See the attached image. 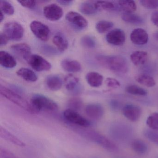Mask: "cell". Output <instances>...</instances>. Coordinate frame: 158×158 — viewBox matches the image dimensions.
I'll list each match as a JSON object with an SVG mask.
<instances>
[{"instance_id":"1","label":"cell","mask_w":158,"mask_h":158,"mask_svg":"<svg viewBox=\"0 0 158 158\" xmlns=\"http://www.w3.org/2000/svg\"><path fill=\"white\" fill-rule=\"evenodd\" d=\"M71 128L81 136L98 144L105 149L111 152L118 150L117 146L111 140L102 134L88 127H80L71 125Z\"/></svg>"},{"instance_id":"2","label":"cell","mask_w":158,"mask_h":158,"mask_svg":"<svg viewBox=\"0 0 158 158\" xmlns=\"http://www.w3.org/2000/svg\"><path fill=\"white\" fill-rule=\"evenodd\" d=\"M96 59L101 65L113 72L125 73L128 71V64L126 59L120 55H98Z\"/></svg>"},{"instance_id":"3","label":"cell","mask_w":158,"mask_h":158,"mask_svg":"<svg viewBox=\"0 0 158 158\" xmlns=\"http://www.w3.org/2000/svg\"><path fill=\"white\" fill-rule=\"evenodd\" d=\"M0 93L7 99L25 110L31 114H37L31 104V102H29L18 93L2 85L0 87Z\"/></svg>"},{"instance_id":"4","label":"cell","mask_w":158,"mask_h":158,"mask_svg":"<svg viewBox=\"0 0 158 158\" xmlns=\"http://www.w3.org/2000/svg\"><path fill=\"white\" fill-rule=\"evenodd\" d=\"M30 102L37 114L41 111L54 112L59 109L58 104L54 101L40 94L34 95Z\"/></svg>"},{"instance_id":"5","label":"cell","mask_w":158,"mask_h":158,"mask_svg":"<svg viewBox=\"0 0 158 158\" xmlns=\"http://www.w3.org/2000/svg\"><path fill=\"white\" fill-rule=\"evenodd\" d=\"M64 120L69 124L83 127H89L90 123L86 118L80 115L77 112L68 109L63 113Z\"/></svg>"},{"instance_id":"6","label":"cell","mask_w":158,"mask_h":158,"mask_svg":"<svg viewBox=\"0 0 158 158\" xmlns=\"http://www.w3.org/2000/svg\"><path fill=\"white\" fill-rule=\"evenodd\" d=\"M3 33L12 40H19L23 38L24 30L22 25L15 22H9L4 26Z\"/></svg>"},{"instance_id":"7","label":"cell","mask_w":158,"mask_h":158,"mask_svg":"<svg viewBox=\"0 0 158 158\" xmlns=\"http://www.w3.org/2000/svg\"><path fill=\"white\" fill-rule=\"evenodd\" d=\"M30 29L37 38L43 41L48 40L50 35V30L48 26L41 22L34 21L30 24Z\"/></svg>"},{"instance_id":"8","label":"cell","mask_w":158,"mask_h":158,"mask_svg":"<svg viewBox=\"0 0 158 158\" xmlns=\"http://www.w3.org/2000/svg\"><path fill=\"white\" fill-rule=\"evenodd\" d=\"M27 62L34 70L37 72L48 71L51 68V64L41 56L37 54L31 55Z\"/></svg>"},{"instance_id":"9","label":"cell","mask_w":158,"mask_h":158,"mask_svg":"<svg viewBox=\"0 0 158 158\" xmlns=\"http://www.w3.org/2000/svg\"><path fill=\"white\" fill-rule=\"evenodd\" d=\"M43 14L48 20L54 22L62 18L63 15V11L59 5L52 3L44 7Z\"/></svg>"},{"instance_id":"10","label":"cell","mask_w":158,"mask_h":158,"mask_svg":"<svg viewBox=\"0 0 158 158\" xmlns=\"http://www.w3.org/2000/svg\"><path fill=\"white\" fill-rule=\"evenodd\" d=\"M107 42L115 46H122L126 40L125 32L120 28H115L110 31L106 36Z\"/></svg>"},{"instance_id":"11","label":"cell","mask_w":158,"mask_h":158,"mask_svg":"<svg viewBox=\"0 0 158 158\" xmlns=\"http://www.w3.org/2000/svg\"><path fill=\"white\" fill-rule=\"evenodd\" d=\"M65 19L69 23L80 29L86 28L88 26L87 21L80 14L71 11L65 15Z\"/></svg>"},{"instance_id":"12","label":"cell","mask_w":158,"mask_h":158,"mask_svg":"<svg viewBox=\"0 0 158 158\" xmlns=\"http://www.w3.org/2000/svg\"><path fill=\"white\" fill-rule=\"evenodd\" d=\"M141 109L139 106L134 104H127L123 109L124 116L131 122L138 121L141 116Z\"/></svg>"},{"instance_id":"13","label":"cell","mask_w":158,"mask_h":158,"mask_svg":"<svg viewBox=\"0 0 158 158\" xmlns=\"http://www.w3.org/2000/svg\"><path fill=\"white\" fill-rule=\"evenodd\" d=\"M130 38L131 41L135 45L142 46L148 43V35L143 28H135L131 32Z\"/></svg>"},{"instance_id":"14","label":"cell","mask_w":158,"mask_h":158,"mask_svg":"<svg viewBox=\"0 0 158 158\" xmlns=\"http://www.w3.org/2000/svg\"><path fill=\"white\" fill-rule=\"evenodd\" d=\"M85 111L88 117L96 120L101 119L104 113L103 107L98 103H91L87 105Z\"/></svg>"},{"instance_id":"15","label":"cell","mask_w":158,"mask_h":158,"mask_svg":"<svg viewBox=\"0 0 158 158\" xmlns=\"http://www.w3.org/2000/svg\"><path fill=\"white\" fill-rule=\"evenodd\" d=\"M0 136L2 138L19 147H24L26 146L24 142L2 126H0Z\"/></svg>"},{"instance_id":"16","label":"cell","mask_w":158,"mask_h":158,"mask_svg":"<svg viewBox=\"0 0 158 158\" xmlns=\"http://www.w3.org/2000/svg\"><path fill=\"white\" fill-rule=\"evenodd\" d=\"M11 49L27 61L31 55V48L26 43H20L13 45L11 47Z\"/></svg>"},{"instance_id":"17","label":"cell","mask_w":158,"mask_h":158,"mask_svg":"<svg viewBox=\"0 0 158 158\" xmlns=\"http://www.w3.org/2000/svg\"><path fill=\"white\" fill-rule=\"evenodd\" d=\"M0 64L6 68H13L17 64V62L14 57L7 52H0Z\"/></svg>"},{"instance_id":"18","label":"cell","mask_w":158,"mask_h":158,"mask_svg":"<svg viewBox=\"0 0 158 158\" xmlns=\"http://www.w3.org/2000/svg\"><path fill=\"white\" fill-rule=\"evenodd\" d=\"M130 59L135 66L143 65L146 63L148 59V54L143 51H136L131 53Z\"/></svg>"},{"instance_id":"19","label":"cell","mask_w":158,"mask_h":158,"mask_svg":"<svg viewBox=\"0 0 158 158\" xmlns=\"http://www.w3.org/2000/svg\"><path fill=\"white\" fill-rule=\"evenodd\" d=\"M61 66L64 71L69 73H78L81 70L80 63L75 60H63L61 63Z\"/></svg>"},{"instance_id":"20","label":"cell","mask_w":158,"mask_h":158,"mask_svg":"<svg viewBox=\"0 0 158 158\" xmlns=\"http://www.w3.org/2000/svg\"><path fill=\"white\" fill-rule=\"evenodd\" d=\"M86 79L90 86L98 88L102 85L103 77L101 74L97 72H89L87 74Z\"/></svg>"},{"instance_id":"21","label":"cell","mask_w":158,"mask_h":158,"mask_svg":"<svg viewBox=\"0 0 158 158\" xmlns=\"http://www.w3.org/2000/svg\"><path fill=\"white\" fill-rule=\"evenodd\" d=\"M80 11L86 15L95 14L99 10L97 2H85L79 6Z\"/></svg>"},{"instance_id":"22","label":"cell","mask_w":158,"mask_h":158,"mask_svg":"<svg viewBox=\"0 0 158 158\" xmlns=\"http://www.w3.org/2000/svg\"><path fill=\"white\" fill-rule=\"evenodd\" d=\"M46 85L50 90L57 91L60 89L62 86L63 81L60 77L52 75L47 77Z\"/></svg>"},{"instance_id":"23","label":"cell","mask_w":158,"mask_h":158,"mask_svg":"<svg viewBox=\"0 0 158 158\" xmlns=\"http://www.w3.org/2000/svg\"><path fill=\"white\" fill-rule=\"evenodd\" d=\"M53 43L59 51L64 52L68 48L69 43L66 38L61 33H57L53 38Z\"/></svg>"},{"instance_id":"24","label":"cell","mask_w":158,"mask_h":158,"mask_svg":"<svg viewBox=\"0 0 158 158\" xmlns=\"http://www.w3.org/2000/svg\"><path fill=\"white\" fill-rule=\"evenodd\" d=\"M18 76L28 82H35L38 79V77L35 72L28 68H21L16 72Z\"/></svg>"},{"instance_id":"25","label":"cell","mask_w":158,"mask_h":158,"mask_svg":"<svg viewBox=\"0 0 158 158\" xmlns=\"http://www.w3.org/2000/svg\"><path fill=\"white\" fill-rule=\"evenodd\" d=\"M135 79L138 83L147 87H152L156 85L154 78L148 75L141 74L135 77Z\"/></svg>"},{"instance_id":"26","label":"cell","mask_w":158,"mask_h":158,"mask_svg":"<svg viewBox=\"0 0 158 158\" xmlns=\"http://www.w3.org/2000/svg\"><path fill=\"white\" fill-rule=\"evenodd\" d=\"M133 150L139 154H145L148 150V145L143 140L135 139L132 143Z\"/></svg>"},{"instance_id":"27","label":"cell","mask_w":158,"mask_h":158,"mask_svg":"<svg viewBox=\"0 0 158 158\" xmlns=\"http://www.w3.org/2000/svg\"><path fill=\"white\" fill-rule=\"evenodd\" d=\"M122 19L124 22L135 24L142 23L143 22L142 17L137 15L134 14L133 13H124L122 15Z\"/></svg>"},{"instance_id":"28","label":"cell","mask_w":158,"mask_h":158,"mask_svg":"<svg viewBox=\"0 0 158 158\" xmlns=\"http://www.w3.org/2000/svg\"><path fill=\"white\" fill-rule=\"evenodd\" d=\"M119 6L121 8L127 13H133L137 10V5L134 1L123 0L118 2Z\"/></svg>"},{"instance_id":"29","label":"cell","mask_w":158,"mask_h":158,"mask_svg":"<svg viewBox=\"0 0 158 158\" xmlns=\"http://www.w3.org/2000/svg\"><path fill=\"white\" fill-rule=\"evenodd\" d=\"M79 82L78 78L72 74L66 76L64 78L65 88L69 91L74 90L78 85Z\"/></svg>"},{"instance_id":"30","label":"cell","mask_w":158,"mask_h":158,"mask_svg":"<svg viewBox=\"0 0 158 158\" xmlns=\"http://www.w3.org/2000/svg\"><path fill=\"white\" fill-rule=\"evenodd\" d=\"M126 91L131 95L138 96H147L148 92L144 89L136 85H129L126 87Z\"/></svg>"},{"instance_id":"31","label":"cell","mask_w":158,"mask_h":158,"mask_svg":"<svg viewBox=\"0 0 158 158\" xmlns=\"http://www.w3.org/2000/svg\"><path fill=\"white\" fill-rule=\"evenodd\" d=\"M112 22L107 21H101L96 25V29L100 34H103L111 29L113 27Z\"/></svg>"},{"instance_id":"32","label":"cell","mask_w":158,"mask_h":158,"mask_svg":"<svg viewBox=\"0 0 158 158\" xmlns=\"http://www.w3.org/2000/svg\"><path fill=\"white\" fill-rule=\"evenodd\" d=\"M146 124L152 130L158 131V112L151 114L147 118Z\"/></svg>"},{"instance_id":"33","label":"cell","mask_w":158,"mask_h":158,"mask_svg":"<svg viewBox=\"0 0 158 158\" xmlns=\"http://www.w3.org/2000/svg\"><path fill=\"white\" fill-rule=\"evenodd\" d=\"M1 11L3 13L11 15L14 14L15 10L13 5L9 2L6 1H1L0 2Z\"/></svg>"},{"instance_id":"34","label":"cell","mask_w":158,"mask_h":158,"mask_svg":"<svg viewBox=\"0 0 158 158\" xmlns=\"http://www.w3.org/2000/svg\"><path fill=\"white\" fill-rule=\"evenodd\" d=\"M81 45L87 48H94L96 45V42L94 38L89 35H85L81 39Z\"/></svg>"},{"instance_id":"35","label":"cell","mask_w":158,"mask_h":158,"mask_svg":"<svg viewBox=\"0 0 158 158\" xmlns=\"http://www.w3.org/2000/svg\"><path fill=\"white\" fill-rule=\"evenodd\" d=\"M99 10H104L114 11L116 9V5L114 2L110 1H97Z\"/></svg>"},{"instance_id":"36","label":"cell","mask_w":158,"mask_h":158,"mask_svg":"<svg viewBox=\"0 0 158 158\" xmlns=\"http://www.w3.org/2000/svg\"><path fill=\"white\" fill-rule=\"evenodd\" d=\"M82 106H83V102L81 100L78 98H73L71 99L68 102L69 109L77 112L81 110Z\"/></svg>"},{"instance_id":"37","label":"cell","mask_w":158,"mask_h":158,"mask_svg":"<svg viewBox=\"0 0 158 158\" xmlns=\"http://www.w3.org/2000/svg\"><path fill=\"white\" fill-rule=\"evenodd\" d=\"M144 134L150 141L158 145V132L152 129H147L144 131Z\"/></svg>"},{"instance_id":"38","label":"cell","mask_w":158,"mask_h":158,"mask_svg":"<svg viewBox=\"0 0 158 158\" xmlns=\"http://www.w3.org/2000/svg\"><path fill=\"white\" fill-rule=\"evenodd\" d=\"M140 4L148 9H155L158 8V0H141Z\"/></svg>"},{"instance_id":"39","label":"cell","mask_w":158,"mask_h":158,"mask_svg":"<svg viewBox=\"0 0 158 158\" xmlns=\"http://www.w3.org/2000/svg\"><path fill=\"white\" fill-rule=\"evenodd\" d=\"M105 84L108 87L112 89L118 88L121 86V84L118 80L111 77L107 78L105 81Z\"/></svg>"},{"instance_id":"40","label":"cell","mask_w":158,"mask_h":158,"mask_svg":"<svg viewBox=\"0 0 158 158\" xmlns=\"http://www.w3.org/2000/svg\"><path fill=\"white\" fill-rule=\"evenodd\" d=\"M0 156L2 158H17L11 152L2 147L0 148Z\"/></svg>"},{"instance_id":"41","label":"cell","mask_w":158,"mask_h":158,"mask_svg":"<svg viewBox=\"0 0 158 158\" xmlns=\"http://www.w3.org/2000/svg\"><path fill=\"white\" fill-rule=\"evenodd\" d=\"M18 2L23 7L30 9L35 8L36 4L35 1H18Z\"/></svg>"},{"instance_id":"42","label":"cell","mask_w":158,"mask_h":158,"mask_svg":"<svg viewBox=\"0 0 158 158\" xmlns=\"http://www.w3.org/2000/svg\"><path fill=\"white\" fill-rule=\"evenodd\" d=\"M0 37H1V43L0 45L1 46H3L6 45L9 41V38L7 35L4 34V33H1L0 35Z\"/></svg>"},{"instance_id":"43","label":"cell","mask_w":158,"mask_h":158,"mask_svg":"<svg viewBox=\"0 0 158 158\" xmlns=\"http://www.w3.org/2000/svg\"><path fill=\"white\" fill-rule=\"evenodd\" d=\"M151 20L152 23L158 27V11L152 13L151 16Z\"/></svg>"},{"instance_id":"44","label":"cell","mask_w":158,"mask_h":158,"mask_svg":"<svg viewBox=\"0 0 158 158\" xmlns=\"http://www.w3.org/2000/svg\"><path fill=\"white\" fill-rule=\"evenodd\" d=\"M57 2L60 4L66 6L71 5L73 2V1H64V0H60Z\"/></svg>"},{"instance_id":"45","label":"cell","mask_w":158,"mask_h":158,"mask_svg":"<svg viewBox=\"0 0 158 158\" xmlns=\"http://www.w3.org/2000/svg\"><path fill=\"white\" fill-rule=\"evenodd\" d=\"M111 106L113 110H117L119 108V103L117 102L114 101H112L111 102Z\"/></svg>"},{"instance_id":"46","label":"cell","mask_w":158,"mask_h":158,"mask_svg":"<svg viewBox=\"0 0 158 158\" xmlns=\"http://www.w3.org/2000/svg\"><path fill=\"white\" fill-rule=\"evenodd\" d=\"M4 18V13L2 11H1L0 12V23H2L3 21Z\"/></svg>"},{"instance_id":"47","label":"cell","mask_w":158,"mask_h":158,"mask_svg":"<svg viewBox=\"0 0 158 158\" xmlns=\"http://www.w3.org/2000/svg\"><path fill=\"white\" fill-rule=\"evenodd\" d=\"M153 36H154V38H155L156 40H158V31L154 33Z\"/></svg>"},{"instance_id":"48","label":"cell","mask_w":158,"mask_h":158,"mask_svg":"<svg viewBox=\"0 0 158 158\" xmlns=\"http://www.w3.org/2000/svg\"></svg>"}]
</instances>
